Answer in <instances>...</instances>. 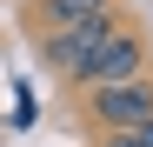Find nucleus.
Here are the masks:
<instances>
[{
  "instance_id": "obj_3",
  "label": "nucleus",
  "mask_w": 153,
  "mask_h": 147,
  "mask_svg": "<svg viewBox=\"0 0 153 147\" xmlns=\"http://www.w3.org/2000/svg\"><path fill=\"white\" fill-rule=\"evenodd\" d=\"M140 34H126V27H113L107 40L93 47V60H87V87H107V80H140Z\"/></svg>"
},
{
  "instance_id": "obj_1",
  "label": "nucleus",
  "mask_w": 153,
  "mask_h": 147,
  "mask_svg": "<svg viewBox=\"0 0 153 147\" xmlns=\"http://www.w3.org/2000/svg\"><path fill=\"white\" fill-rule=\"evenodd\" d=\"M87 114H93L107 134H133V127L153 120V80H107V87H87Z\"/></svg>"
},
{
  "instance_id": "obj_2",
  "label": "nucleus",
  "mask_w": 153,
  "mask_h": 147,
  "mask_svg": "<svg viewBox=\"0 0 153 147\" xmlns=\"http://www.w3.org/2000/svg\"><path fill=\"white\" fill-rule=\"evenodd\" d=\"M120 27L113 20V7L107 14H93V20H80V27H60V34H40V60L53 67V74H73V80H87V60H93V47L107 40Z\"/></svg>"
},
{
  "instance_id": "obj_5",
  "label": "nucleus",
  "mask_w": 153,
  "mask_h": 147,
  "mask_svg": "<svg viewBox=\"0 0 153 147\" xmlns=\"http://www.w3.org/2000/svg\"><path fill=\"white\" fill-rule=\"evenodd\" d=\"M100 147H140V134H107Z\"/></svg>"
},
{
  "instance_id": "obj_6",
  "label": "nucleus",
  "mask_w": 153,
  "mask_h": 147,
  "mask_svg": "<svg viewBox=\"0 0 153 147\" xmlns=\"http://www.w3.org/2000/svg\"><path fill=\"white\" fill-rule=\"evenodd\" d=\"M133 134H140V147H153V120H146V127H133Z\"/></svg>"
},
{
  "instance_id": "obj_4",
  "label": "nucleus",
  "mask_w": 153,
  "mask_h": 147,
  "mask_svg": "<svg viewBox=\"0 0 153 147\" xmlns=\"http://www.w3.org/2000/svg\"><path fill=\"white\" fill-rule=\"evenodd\" d=\"M113 0H33V34H60V27H80V20L107 14Z\"/></svg>"
}]
</instances>
